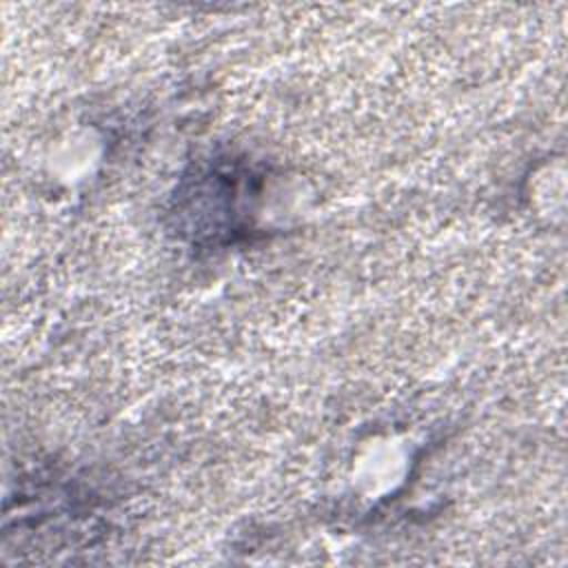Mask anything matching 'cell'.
<instances>
[{"instance_id":"obj_1","label":"cell","mask_w":568,"mask_h":568,"mask_svg":"<svg viewBox=\"0 0 568 568\" xmlns=\"http://www.w3.org/2000/svg\"><path fill=\"white\" fill-rule=\"evenodd\" d=\"M251 171L233 162H215L184 178L173 215L184 235L197 246H222L246 233L248 200L255 195Z\"/></svg>"}]
</instances>
